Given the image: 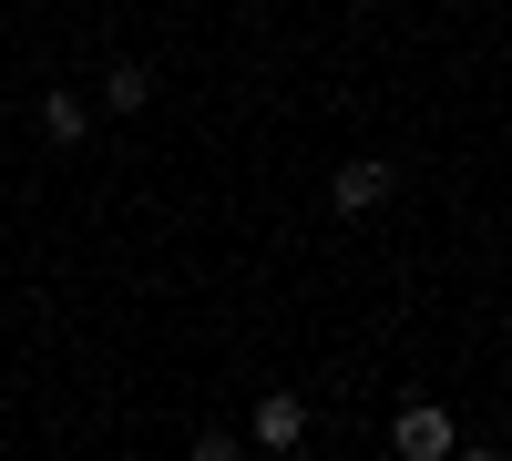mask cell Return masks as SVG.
<instances>
[{"label": "cell", "instance_id": "1", "mask_svg": "<svg viewBox=\"0 0 512 461\" xmlns=\"http://www.w3.org/2000/svg\"><path fill=\"white\" fill-rule=\"evenodd\" d=\"M390 451H400V461H441V451H451V410H431V400H410L400 421H390Z\"/></svg>", "mask_w": 512, "mask_h": 461}, {"label": "cell", "instance_id": "2", "mask_svg": "<svg viewBox=\"0 0 512 461\" xmlns=\"http://www.w3.org/2000/svg\"><path fill=\"white\" fill-rule=\"evenodd\" d=\"M297 441H308V400L267 390V400H256V451H297Z\"/></svg>", "mask_w": 512, "mask_h": 461}, {"label": "cell", "instance_id": "3", "mask_svg": "<svg viewBox=\"0 0 512 461\" xmlns=\"http://www.w3.org/2000/svg\"><path fill=\"white\" fill-rule=\"evenodd\" d=\"M390 164H379V154H359V164H338V216H369V205H390Z\"/></svg>", "mask_w": 512, "mask_h": 461}, {"label": "cell", "instance_id": "4", "mask_svg": "<svg viewBox=\"0 0 512 461\" xmlns=\"http://www.w3.org/2000/svg\"><path fill=\"white\" fill-rule=\"evenodd\" d=\"M41 134H52V144H82V134H93V103L52 82V93H41Z\"/></svg>", "mask_w": 512, "mask_h": 461}, {"label": "cell", "instance_id": "5", "mask_svg": "<svg viewBox=\"0 0 512 461\" xmlns=\"http://www.w3.org/2000/svg\"><path fill=\"white\" fill-rule=\"evenodd\" d=\"M144 93H154V62H113L103 72V103L113 113H144Z\"/></svg>", "mask_w": 512, "mask_h": 461}]
</instances>
